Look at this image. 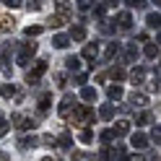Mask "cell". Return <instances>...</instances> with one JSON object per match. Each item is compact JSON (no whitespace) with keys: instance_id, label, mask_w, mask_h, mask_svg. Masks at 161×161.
<instances>
[{"instance_id":"28","label":"cell","mask_w":161,"mask_h":161,"mask_svg":"<svg viewBox=\"0 0 161 161\" xmlns=\"http://www.w3.org/2000/svg\"><path fill=\"white\" fill-rule=\"evenodd\" d=\"M99 31H102V34H114L117 26H114L112 18H104V21H99Z\"/></svg>"},{"instance_id":"2","label":"cell","mask_w":161,"mask_h":161,"mask_svg":"<svg viewBox=\"0 0 161 161\" xmlns=\"http://www.w3.org/2000/svg\"><path fill=\"white\" fill-rule=\"evenodd\" d=\"M36 55V42H21V47H18V55H16V63L29 68L31 65V60Z\"/></svg>"},{"instance_id":"14","label":"cell","mask_w":161,"mask_h":161,"mask_svg":"<svg viewBox=\"0 0 161 161\" xmlns=\"http://www.w3.org/2000/svg\"><path fill=\"white\" fill-rule=\"evenodd\" d=\"M130 80H133V86H140L146 80V68L143 65H135L133 70H130Z\"/></svg>"},{"instance_id":"50","label":"cell","mask_w":161,"mask_h":161,"mask_svg":"<svg viewBox=\"0 0 161 161\" xmlns=\"http://www.w3.org/2000/svg\"><path fill=\"white\" fill-rule=\"evenodd\" d=\"M42 161H55V158H52V156H44V158H42Z\"/></svg>"},{"instance_id":"53","label":"cell","mask_w":161,"mask_h":161,"mask_svg":"<svg viewBox=\"0 0 161 161\" xmlns=\"http://www.w3.org/2000/svg\"><path fill=\"white\" fill-rule=\"evenodd\" d=\"M96 161H102V158H96Z\"/></svg>"},{"instance_id":"1","label":"cell","mask_w":161,"mask_h":161,"mask_svg":"<svg viewBox=\"0 0 161 161\" xmlns=\"http://www.w3.org/2000/svg\"><path fill=\"white\" fill-rule=\"evenodd\" d=\"M68 119H70V125H94V119H96L94 107H88V104H75L73 112L68 114Z\"/></svg>"},{"instance_id":"12","label":"cell","mask_w":161,"mask_h":161,"mask_svg":"<svg viewBox=\"0 0 161 161\" xmlns=\"http://www.w3.org/2000/svg\"><path fill=\"white\" fill-rule=\"evenodd\" d=\"M39 146V138L36 135H24V138H18V148L21 151H31Z\"/></svg>"},{"instance_id":"45","label":"cell","mask_w":161,"mask_h":161,"mask_svg":"<svg viewBox=\"0 0 161 161\" xmlns=\"http://www.w3.org/2000/svg\"><path fill=\"white\" fill-rule=\"evenodd\" d=\"M86 80H88V75H86V73H78V75H75V86H83Z\"/></svg>"},{"instance_id":"24","label":"cell","mask_w":161,"mask_h":161,"mask_svg":"<svg viewBox=\"0 0 161 161\" xmlns=\"http://www.w3.org/2000/svg\"><path fill=\"white\" fill-rule=\"evenodd\" d=\"M68 44H70V36H68V34H55V36H52V47L68 49Z\"/></svg>"},{"instance_id":"36","label":"cell","mask_w":161,"mask_h":161,"mask_svg":"<svg viewBox=\"0 0 161 161\" xmlns=\"http://www.w3.org/2000/svg\"><path fill=\"white\" fill-rule=\"evenodd\" d=\"M96 3H99V0H78L75 5H78V11H80V13H86V11H91Z\"/></svg>"},{"instance_id":"7","label":"cell","mask_w":161,"mask_h":161,"mask_svg":"<svg viewBox=\"0 0 161 161\" xmlns=\"http://www.w3.org/2000/svg\"><path fill=\"white\" fill-rule=\"evenodd\" d=\"M80 60H88V65H96V60H99V44L94 42H88V44H83V52H80Z\"/></svg>"},{"instance_id":"19","label":"cell","mask_w":161,"mask_h":161,"mask_svg":"<svg viewBox=\"0 0 161 161\" xmlns=\"http://www.w3.org/2000/svg\"><path fill=\"white\" fill-rule=\"evenodd\" d=\"M107 75L112 78L114 83H119V80H125V78H127V73H125V68H122V65H112V68H109V73H107Z\"/></svg>"},{"instance_id":"15","label":"cell","mask_w":161,"mask_h":161,"mask_svg":"<svg viewBox=\"0 0 161 161\" xmlns=\"http://www.w3.org/2000/svg\"><path fill=\"white\" fill-rule=\"evenodd\" d=\"M16 29V18L11 13H0V31H13Z\"/></svg>"},{"instance_id":"31","label":"cell","mask_w":161,"mask_h":161,"mask_svg":"<svg viewBox=\"0 0 161 161\" xmlns=\"http://www.w3.org/2000/svg\"><path fill=\"white\" fill-rule=\"evenodd\" d=\"M151 122H153V114H151L148 109L138 112V117H135V125H151Z\"/></svg>"},{"instance_id":"13","label":"cell","mask_w":161,"mask_h":161,"mask_svg":"<svg viewBox=\"0 0 161 161\" xmlns=\"http://www.w3.org/2000/svg\"><path fill=\"white\" fill-rule=\"evenodd\" d=\"M70 42H83L86 39V26L83 24H75V26H70Z\"/></svg>"},{"instance_id":"40","label":"cell","mask_w":161,"mask_h":161,"mask_svg":"<svg viewBox=\"0 0 161 161\" xmlns=\"http://www.w3.org/2000/svg\"><path fill=\"white\" fill-rule=\"evenodd\" d=\"M122 3H127L130 8H148V0H122Z\"/></svg>"},{"instance_id":"21","label":"cell","mask_w":161,"mask_h":161,"mask_svg":"<svg viewBox=\"0 0 161 161\" xmlns=\"http://www.w3.org/2000/svg\"><path fill=\"white\" fill-rule=\"evenodd\" d=\"M107 96H109V102H117V99L125 96V91H122L119 83H112V86H107Z\"/></svg>"},{"instance_id":"8","label":"cell","mask_w":161,"mask_h":161,"mask_svg":"<svg viewBox=\"0 0 161 161\" xmlns=\"http://www.w3.org/2000/svg\"><path fill=\"white\" fill-rule=\"evenodd\" d=\"M49 107H52V94L44 91L42 96H39V102H36V112H39V117H44V114L49 112Z\"/></svg>"},{"instance_id":"16","label":"cell","mask_w":161,"mask_h":161,"mask_svg":"<svg viewBox=\"0 0 161 161\" xmlns=\"http://www.w3.org/2000/svg\"><path fill=\"white\" fill-rule=\"evenodd\" d=\"M112 133H114V138H125V135H130V122H127V119H119V122H114Z\"/></svg>"},{"instance_id":"49","label":"cell","mask_w":161,"mask_h":161,"mask_svg":"<svg viewBox=\"0 0 161 161\" xmlns=\"http://www.w3.org/2000/svg\"><path fill=\"white\" fill-rule=\"evenodd\" d=\"M127 161H146V156H140V153H138V156H130Z\"/></svg>"},{"instance_id":"34","label":"cell","mask_w":161,"mask_h":161,"mask_svg":"<svg viewBox=\"0 0 161 161\" xmlns=\"http://www.w3.org/2000/svg\"><path fill=\"white\" fill-rule=\"evenodd\" d=\"M42 31H44V26H36V24H34V26H26V29H24V36L31 39V36H39Z\"/></svg>"},{"instance_id":"17","label":"cell","mask_w":161,"mask_h":161,"mask_svg":"<svg viewBox=\"0 0 161 161\" xmlns=\"http://www.w3.org/2000/svg\"><path fill=\"white\" fill-rule=\"evenodd\" d=\"M55 146H57V148H63V151H68V148H73V135H70L68 130H65V133H60V138L55 140Z\"/></svg>"},{"instance_id":"38","label":"cell","mask_w":161,"mask_h":161,"mask_svg":"<svg viewBox=\"0 0 161 161\" xmlns=\"http://www.w3.org/2000/svg\"><path fill=\"white\" fill-rule=\"evenodd\" d=\"M148 140H153L156 146L161 143V127H158V125H153V127H151V135H148Z\"/></svg>"},{"instance_id":"22","label":"cell","mask_w":161,"mask_h":161,"mask_svg":"<svg viewBox=\"0 0 161 161\" xmlns=\"http://www.w3.org/2000/svg\"><path fill=\"white\" fill-rule=\"evenodd\" d=\"M80 99H83V102H96L99 91H96L94 86H83V88H80Z\"/></svg>"},{"instance_id":"46","label":"cell","mask_w":161,"mask_h":161,"mask_svg":"<svg viewBox=\"0 0 161 161\" xmlns=\"http://www.w3.org/2000/svg\"><path fill=\"white\" fill-rule=\"evenodd\" d=\"M3 3H5L8 8H18V5H21V0H3Z\"/></svg>"},{"instance_id":"27","label":"cell","mask_w":161,"mask_h":161,"mask_svg":"<svg viewBox=\"0 0 161 161\" xmlns=\"http://www.w3.org/2000/svg\"><path fill=\"white\" fill-rule=\"evenodd\" d=\"M146 24H148V29H156V31H158V29H161V13L156 11V13H148L146 16Z\"/></svg>"},{"instance_id":"5","label":"cell","mask_w":161,"mask_h":161,"mask_svg":"<svg viewBox=\"0 0 161 161\" xmlns=\"http://www.w3.org/2000/svg\"><path fill=\"white\" fill-rule=\"evenodd\" d=\"M11 52H13V47L8 44V42L0 47V68H3V73H5V75H11V73H13V68H11Z\"/></svg>"},{"instance_id":"47","label":"cell","mask_w":161,"mask_h":161,"mask_svg":"<svg viewBox=\"0 0 161 161\" xmlns=\"http://www.w3.org/2000/svg\"><path fill=\"white\" fill-rule=\"evenodd\" d=\"M42 143H47V146H55V138H52V135H44V138H42Z\"/></svg>"},{"instance_id":"52","label":"cell","mask_w":161,"mask_h":161,"mask_svg":"<svg viewBox=\"0 0 161 161\" xmlns=\"http://www.w3.org/2000/svg\"><path fill=\"white\" fill-rule=\"evenodd\" d=\"M151 161H158V153H156V156H153V158H151Z\"/></svg>"},{"instance_id":"20","label":"cell","mask_w":161,"mask_h":161,"mask_svg":"<svg viewBox=\"0 0 161 161\" xmlns=\"http://www.w3.org/2000/svg\"><path fill=\"white\" fill-rule=\"evenodd\" d=\"M117 55H119V42H109L107 49H104V57H102V60H104V63H109V60H114Z\"/></svg>"},{"instance_id":"48","label":"cell","mask_w":161,"mask_h":161,"mask_svg":"<svg viewBox=\"0 0 161 161\" xmlns=\"http://www.w3.org/2000/svg\"><path fill=\"white\" fill-rule=\"evenodd\" d=\"M104 5H109V8H117V5H119V0H104Z\"/></svg>"},{"instance_id":"6","label":"cell","mask_w":161,"mask_h":161,"mask_svg":"<svg viewBox=\"0 0 161 161\" xmlns=\"http://www.w3.org/2000/svg\"><path fill=\"white\" fill-rule=\"evenodd\" d=\"M75 104H78V99H75L73 94H65V96H63V102L57 104V114H60V117H68L70 112H73V107H75Z\"/></svg>"},{"instance_id":"35","label":"cell","mask_w":161,"mask_h":161,"mask_svg":"<svg viewBox=\"0 0 161 161\" xmlns=\"http://www.w3.org/2000/svg\"><path fill=\"white\" fill-rule=\"evenodd\" d=\"M99 117H102V119H112L114 117V107L112 104H104L102 109H99Z\"/></svg>"},{"instance_id":"37","label":"cell","mask_w":161,"mask_h":161,"mask_svg":"<svg viewBox=\"0 0 161 161\" xmlns=\"http://www.w3.org/2000/svg\"><path fill=\"white\" fill-rule=\"evenodd\" d=\"M78 140H80V143H91V140H94V133H91L88 127H83V130L78 133Z\"/></svg>"},{"instance_id":"29","label":"cell","mask_w":161,"mask_h":161,"mask_svg":"<svg viewBox=\"0 0 161 161\" xmlns=\"http://www.w3.org/2000/svg\"><path fill=\"white\" fill-rule=\"evenodd\" d=\"M143 55H146L148 60H156V57H158V42H156V44H153V42H146Z\"/></svg>"},{"instance_id":"25","label":"cell","mask_w":161,"mask_h":161,"mask_svg":"<svg viewBox=\"0 0 161 161\" xmlns=\"http://www.w3.org/2000/svg\"><path fill=\"white\" fill-rule=\"evenodd\" d=\"M16 94H18L16 83H3V86H0V96H3V99H13Z\"/></svg>"},{"instance_id":"43","label":"cell","mask_w":161,"mask_h":161,"mask_svg":"<svg viewBox=\"0 0 161 161\" xmlns=\"http://www.w3.org/2000/svg\"><path fill=\"white\" fill-rule=\"evenodd\" d=\"M99 158H102V161H107V158H112V151H109V148L104 146L102 151H99Z\"/></svg>"},{"instance_id":"9","label":"cell","mask_w":161,"mask_h":161,"mask_svg":"<svg viewBox=\"0 0 161 161\" xmlns=\"http://www.w3.org/2000/svg\"><path fill=\"white\" fill-rule=\"evenodd\" d=\"M117 31H130V29H133V16H130L127 11H122V13H119L117 16Z\"/></svg>"},{"instance_id":"44","label":"cell","mask_w":161,"mask_h":161,"mask_svg":"<svg viewBox=\"0 0 161 161\" xmlns=\"http://www.w3.org/2000/svg\"><path fill=\"white\" fill-rule=\"evenodd\" d=\"M55 83H57L60 88H65V86H68V83H65V73H57V75H55Z\"/></svg>"},{"instance_id":"32","label":"cell","mask_w":161,"mask_h":161,"mask_svg":"<svg viewBox=\"0 0 161 161\" xmlns=\"http://www.w3.org/2000/svg\"><path fill=\"white\" fill-rule=\"evenodd\" d=\"M65 68H68V70H73V73H75V70H80V57L68 55V57H65Z\"/></svg>"},{"instance_id":"23","label":"cell","mask_w":161,"mask_h":161,"mask_svg":"<svg viewBox=\"0 0 161 161\" xmlns=\"http://www.w3.org/2000/svg\"><path fill=\"white\" fill-rule=\"evenodd\" d=\"M55 5H57V13L60 16H73V8H70V0H55Z\"/></svg>"},{"instance_id":"51","label":"cell","mask_w":161,"mask_h":161,"mask_svg":"<svg viewBox=\"0 0 161 161\" xmlns=\"http://www.w3.org/2000/svg\"><path fill=\"white\" fill-rule=\"evenodd\" d=\"M153 3H156V11H158V5H161V0H153Z\"/></svg>"},{"instance_id":"42","label":"cell","mask_w":161,"mask_h":161,"mask_svg":"<svg viewBox=\"0 0 161 161\" xmlns=\"http://www.w3.org/2000/svg\"><path fill=\"white\" fill-rule=\"evenodd\" d=\"M8 127H11V122H8V119L3 117V112H0V138H3V135L8 133Z\"/></svg>"},{"instance_id":"4","label":"cell","mask_w":161,"mask_h":161,"mask_svg":"<svg viewBox=\"0 0 161 161\" xmlns=\"http://www.w3.org/2000/svg\"><path fill=\"white\" fill-rule=\"evenodd\" d=\"M11 125L26 133V130H34V127H36V119H34V117H29V114H24V112H16V114L11 117Z\"/></svg>"},{"instance_id":"26","label":"cell","mask_w":161,"mask_h":161,"mask_svg":"<svg viewBox=\"0 0 161 161\" xmlns=\"http://www.w3.org/2000/svg\"><path fill=\"white\" fill-rule=\"evenodd\" d=\"M68 21H70L68 16H60V13H52V16H49V21H47V24L52 26V29H60V26H65Z\"/></svg>"},{"instance_id":"41","label":"cell","mask_w":161,"mask_h":161,"mask_svg":"<svg viewBox=\"0 0 161 161\" xmlns=\"http://www.w3.org/2000/svg\"><path fill=\"white\" fill-rule=\"evenodd\" d=\"M99 140H102L104 146H107V143H112V140H114V133H112V130H104V133L99 135Z\"/></svg>"},{"instance_id":"39","label":"cell","mask_w":161,"mask_h":161,"mask_svg":"<svg viewBox=\"0 0 161 161\" xmlns=\"http://www.w3.org/2000/svg\"><path fill=\"white\" fill-rule=\"evenodd\" d=\"M44 5V0H26V11H39V8H42Z\"/></svg>"},{"instance_id":"30","label":"cell","mask_w":161,"mask_h":161,"mask_svg":"<svg viewBox=\"0 0 161 161\" xmlns=\"http://www.w3.org/2000/svg\"><path fill=\"white\" fill-rule=\"evenodd\" d=\"M109 151H112V156H114L117 161H127V158H130V153H127L125 146H114V148H109Z\"/></svg>"},{"instance_id":"33","label":"cell","mask_w":161,"mask_h":161,"mask_svg":"<svg viewBox=\"0 0 161 161\" xmlns=\"http://www.w3.org/2000/svg\"><path fill=\"white\" fill-rule=\"evenodd\" d=\"M91 11H94V18H96V21H104V18H107V5H104V3H96Z\"/></svg>"},{"instance_id":"11","label":"cell","mask_w":161,"mask_h":161,"mask_svg":"<svg viewBox=\"0 0 161 161\" xmlns=\"http://www.w3.org/2000/svg\"><path fill=\"white\" fill-rule=\"evenodd\" d=\"M127 102L133 104V107H138V109H143V107H148V96L140 94V91H133V94L127 96Z\"/></svg>"},{"instance_id":"10","label":"cell","mask_w":161,"mask_h":161,"mask_svg":"<svg viewBox=\"0 0 161 161\" xmlns=\"http://www.w3.org/2000/svg\"><path fill=\"white\" fill-rule=\"evenodd\" d=\"M148 143H151V140H148V135H146V133H133V135H130V146L138 148V151L148 148Z\"/></svg>"},{"instance_id":"3","label":"cell","mask_w":161,"mask_h":161,"mask_svg":"<svg viewBox=\"0 0 161 161\" xmlns=\"http://www.w3.org/2000/svg\"><path fill=\"white\" fill-rule=\"evenodd\" d=\"M44 73H47V60H36V63L26 70V83H29V86H36L39 80H42Z\"/></svg>"},{"instance_id":"18","label":"cell","mask_w":161,"mask_h":161,"mask_svg":"<svg viewBox=\"0 0 161 161\" xmlns=\"http://www.w3.org/2000/svg\"><path fill=\"white\" fill-rule=\"evenodd\" d=\"M138 47L135 44H127L125 49H122V63H135V60H138Z\"/></svg>"}]
</instances>
